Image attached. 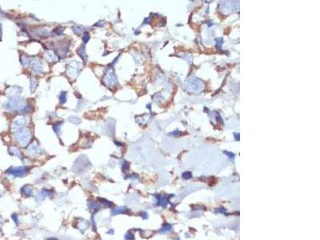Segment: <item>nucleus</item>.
<instances>
[{
    "label": "nucleus",
    "instance_id": "obj_6",
    "mask_svg": "<svg viewBox=\"0 0 320 240\" xmlns=\"http://www.w3.org/2000/svg\"><path fill=\"white\" fill-rule=\"evenodd\" d=\"M88 207L90 210H91L94 212H96L100 209L99 204L95 201H90L88 203Z\"/></svg>",
    "mask_w": 320,
    "mask_h": 240
},
{
    "label": "nucleus",
    "instance_id": "obj_3",
    "mask_svg": "<svg viewBox=\"0 0 320 240\" xmlns=\"http://www.w3.org/2000/svg\"><path fill=\"white\" fill-rule=\"evenodd\" d=\"M50 195H51L50 190H47V189H43V190H42L41 191L39 192V194L37 195V196H36V199H37V201L38 202H41V201H43V200L46 197H48V196H50Z\"/></svg>",
    "mask_w": 320,
    "mask_h": 240
},
{
    "label": "nucleus",
    "instance_id": "obj_15",
    "mask_svg": "<svg viewBox=\"0 0 320 240\" xmlns=\"http://www.w3.org/2000/svg\"><path fill=\"white\" fill-rule=\"evenodd\" d=\"M89 39H90V35H89V34L88 33H86V32L85 34H84V35L83 36V40L84 43H87L89 40Z\"/></svg>",
    "mask_w": 320,
    "mask_h": 240
},
{
    "label": "nucleus",
    "instance_id": "obj_10",
    "mask_svg": "<svg viewBox=\"0 0 320 240\" xmlns=\"http://www.w3.org/2000/svg\"><path fill=\"white\" fill-rule=\"evenodd\" d=\"M36 86H37V81H36L35 79H30V86H31V91H34V90L35 89Z\"/></svg>",
    "mask_w": 320,
    "mask_h": 240
},
{
    "label": "nucleus",
    "instance_id": "obj_4",
    "mask_svg": "<svg viewBox=\"0 0 320 240\" xmlns=\"http://www.w3.org/2000/svg\"><path fill=\"white\" fill-rule=\"evenodd\" d=\"M21 192L24 196L26 197H30V196L33 195L34 190L33 188L31 187L30 186L26 185L24 187H22V190H21Z\"/></svg>",
    "mask_w": 320,
    "mask_h": 240
},
{
    "label": "nucleus",
    "instance_id": "obj_17",
    "mask_svg": "<svg viewBox=\"0 0 320 240\" xmlns=\"http://www.w3.org/2000/svg\"><path fill=\"white\" fill-rule=\"evenodd\" d=\"M47 240H58L57 239H55V238H50V239H48Z\"/></svg>",
    "mask_w": 320,
    "mask_h": 240
},
{
    "label": "nucleus",
    "instance_id": "obj_12",
    "mask_svg": "<svg viewBox=\"0 0 320 240\" xmlns=\"http://www.w3.org/2000/svg\"><path fill=\"white\" fill-rule=\"evenodd\" d=\"M11 148H12V149L14 150V151H11V150H10V151H11V153H12V152H14V155H15V156H17V157H19V158H21V153H20V151H19V150L16 149V148H15V147H11Z\"/></svg>",
    "mask_w": 320,
    "mask_h": 240
},
{
    "label": "nucleus",
    "instance_id": "obj_9",
    "mask_svg": "<svg viewBox=\"0 0 320 240\" xmlns=\"http://www.w3.org/2000/svg\"><path fill=\"white\" fill-rule=\"evenodd\" d=\"M99 203H101V204L103 206V207H110L111 206H113V204L110 203V202L107 201V200H106V199H99Z\"/></svg>",
    "mask_w": 320,
    "mask_h": 240
},
{
    "label": "nucleus",
    "instance_id": "obj_14",
    "mask_svg": "<svg viewBox=\"0 0 320 240\" xmlns=\"http://www.w3.org/2000/svg\"><path fill=\"white\" fill-rule=\"evenodd\" d=\"M125 239L127 240H132L134 239V235L132 234H130V232H127V234L125 235Z\"/></svg>",
    "mask_w": 320,
    "mask_h": 240
},
{
    "label": "nucleus",
    "instance_id": "obj_2",
    "mask_svg": "<svg viewBox=\"0 0 320 240\" xmlns=\"http://www.w3.org/2000/svg\"><path fill=\"white\" fill-rule=\"evenodd\" d=\"M27 166H18V167H12V168L9 169V171H7V172H8L10 174H11L12 176L22 177L27 174Z\"/></svg>",
    "mask_w": 320,
    "mask_h": 240
},
{
    "label": "nucleus",
    "instance_id": "obj_16",
    "mask_svg": "<svg viewBox=\"0 0 320 240\" xmlns=\"http://www.w3.org/2000/svg\"><path fill=\"white\" fill-rule=\"evenodd\" d=\"M12 218H13V219L14 220V222H15L16 223H18V217H17V215L14 214V215H12Z\"/></svg>",
    "mask_w": 320,
    "mask_h": 240
},
{
    "label": "nucleus",
    "instance_id": "obj_7",
    "mask_svg": "<svg viewBox=\"0 0 320 240\" xmlns=\"http://www.w3.org/2000/svg\"><path fill=\"white\" fill-rule=\"evenodd\" d=\"M77 226H78V228H79L81 231L83 232L89 226V223L87 222V221L82 220V221H80L79 223H78Z\"/></svg>",
    "mask_w": 320,
    "mask_h": 240
},
{
    "label": "nucleus",
    "instance_id": "obj_8",
    "mask_svg": "<svg viewBox=\"0 0 320 240\" xmlns=\"http://www.w3.org/2000/svg\"><path fill=\"white\" fill-rule=\"evenodd\" d=\"M40 151V150L38 149L35 145L31 146V147L29 148V153H30V155H38V154H40L41 151Z\"/></svg>",
    "mask_w": 320,
    "mask_h": 240
},
{
    "label": "nucleus",
    "instance_id": "obj_1",
    "mask_svg": "<svg viewBox=\"0 0 320 240\" xmlns=\"http://www.w3.org/2000/svg\"><path fill=\"white\" fill-rule=\"evenodd\" d=\"M25 119L19 118L13 123V130L16 135V138L19 143L22 146H27L30 139V133L25 127Z\"/></svg>",
    "mask_w": 320,
    "mask_h": 240
},
{
    "label": "nucleus",
    "instance_id": "obj_13",
    "mask_svg": "<svg viewBox=\"0 0 320 240\" xmlns=\"http://www.w3.org/2000/svg\"><path fill=\"white\" fill-rule=\"evenodd\" d=\"M66 93H65V92H62V94H61L60 95V102H62V103H64V102H66Z\"/></svg>",
    "mask_w": 320,
    "mask_h": 240
},
{
    "label": "nucleus",
    "instance_id": "obj_5",
    "mask_svg": "<svg viewBox=\"0 0 320 240\" xmlns=\"http://www.w3.org/2000/svg\"><path fill=\"white\" fill-rule=\"evenodd\" d=\"M127 210L129 211V210H127L126 207H115L114 209H112V210H111V214L114 215H121V214H125V213H127Z\"/></svg>",
    "mask_w": 320,
    "mask_h": 240
},
{
    "label": "nucleus",
    "instance_id": "obj_11",
    "mask_svg": "<svg viewBox=\"0 0 320 240\" xmlns=\"http://www.w3.org/2000/svg\"><path fill=\"white\" fill-rule=\"evenodd\" d=\"M79 52H80V56H81L83 59H85L86 57V51H85V49H84V47H80Z\"/></svg>",
    "mask_w": 320,
    "mask_h": 240
}]
</instances>
